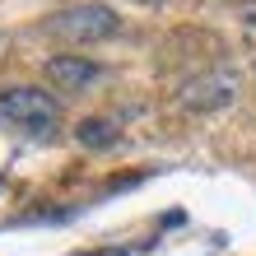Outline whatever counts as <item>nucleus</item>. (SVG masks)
<instances>
[{
  "instance_id": "1",
  "label": "nucleus",
  "mask_w": 256,
  "mask_h": 256,
  "mask_svg": "<svg viewBox=\"0 0 256 256\" xmlns=\"http://www.w3.org/2000/svg\"><path fill=\"white\" fill-rule=\"evenodd\" d=\"M56 122H61V102H56L47 88L33 84H10L0 88V126H19L33 135H56Z\"/></svg>"
},
{
  "instance_id": "2",
  "label": "nucleus",
  "mask_w": 256,
  "mask_h": 256,
  "mask_svg": "<svg viewBox=\"0 0 256 256\" xmlns=\"http://www.w3.org/2000/svg\"><path fill=\"white\" fill-rule=\"evenodd\" d=\"M238 88H242V74H238L233 66H214V70L196 74V80H186L182 88H177V102H182L186 112L205 116V112L228 108V102L238 98Z\"/></svg>"
},
{
  "instance_id": "3",
  "label": "nucleus",
  "mask_w": 256,
  "mask_h": 256,
  "mask_svg": "<svg viewBox=\"0 0 256 256\" xmlns=\"http://www.w3.org/2000/svg\"><path fill=\"white\" fill-rule=\"evenodd\" d=\"M116 28H122V14H112L108 5H74L66 14H56L47 24V33L66 38V42H102V38H116Z\"/></svg>"
},
{
  "instance_id": "4",
  "label": "nucleus",
  "mask_w": 256,
  "mask_h": 256,
  "mask_svg": "<svg viewBox=\"0 0 256 256\" xmlns=\"http://www.w3.org/2000/svg\"><path fill=\"white\" fill-rule=\"evenodd\" d=\"M102 74L98 61H88V56H52L47 61V80L56 88H66V94H74V88H88Z\"/></svg>"
},
{
  "instance_id": "5",
  "label": "nucleus",
  "mask_w": 256,
  "mask_h": 256,
  "mask_svg": "<svg viewBox=\"0 0 256 256\" xmlns=\"http://www.w3.org/2000/svg\"><path fill=\"white\" fill-rule=\"evenodd\" d=\"M74 140H80V149H112L122 140V126L108 122V116H84V122L74 126Z\"/></svg>"
},
{
  "instance_id": "6",
  "label": "nucleus",
  "mask_w": 256,
  "mask_h": 256,
  "mask_svg": "<svg viewBox=\"0 0 256 256\" xmlns=\"http://www.w3.org/2000/svg\"><path fill=\"white\" fill-rule=\"evenodd\" d=\"M80 256H126L122 247H98V252H80Z\"/></svg>"
},
{
  "instance_id": "7",
  "label": "nucleus",
  "mask_w": 256,
  "mask_h": 256,
  "mask_svg": "<svg viewBox=\"0 0 256 256\" xmlns=\"http://www.w3.org/2000/svg\"><path fill=\"white\" fill-rule=\"evenodd\" d=\"M140 5H158V0H140Z\"/></svg>"
}]
</instances>
